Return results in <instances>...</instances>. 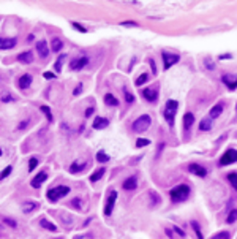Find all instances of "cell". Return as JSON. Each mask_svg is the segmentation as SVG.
<instances>
[{
	"mask_svg": "<svg viewBox=\"0 0 237 239\" xmlns=\"http://www.w3.org/2000/svg\"><path fill=\"white\" fill-rule=\"evenodd\" d=\"M62 47H63V41H62L60 38H54V40L51 41V49H52L54 52H60Z\"/></svg>",
	"mask_w": 237,
	"mask_h": 239,
	"instance_id": "25",
	"label": "cell"
},
{
	"mask_svg": "<svg viewBox=\"0 0 237 239\" xmlns=\"http://www.w3.org/2000/svg\"><path fill=\"white\" fill-rule=\"evenodd\" d=\"M174 231H176V233H177V234H179L180 237H185V236H186V233H185L183 230H180L179 227H176V225H174Z\"/></svg>",
	"mask_w": 237,
	"mask_h": 239,
	"instance_id": "46",
	"label": "cell"
},
{
	"mask_svg": "<svg viewBox=\"0 0 237 239\" xmlns=\"http://www.w3.org/2000/svg\"><path fill=\"white\" fill-rule=\"evenodd\" d=\"M11 171H13V166H7V168H5L2 173H0V181L5 179V177H8V176L11 174Z\"/></svg>",
	"mask_w": 237,
	"mask_h": 239,
	"instance_id": "39",
	"label": "cell"
},
{
	"mask_svg": "<svg viewBox=\"0 0 237 239\" xmlns=\"http://www.w3.org/2000/svg\"><path fill=\"white\" fill-rule=\"evenodd\" d=\"M221 112H223V103H221V102H218L217 105H213V106L210 108L209 116H210V119H217V117H220V116H221Z\"/></svg>",
	"mask_w": 237,
	"mask_h": 239,
	"instance_id": "16",
	"label": "cell"
},
{
	"mask_svg": "<svg viewBox=\"0 0 237 239\" xmlns=\"http://www.w3.org/2000/svg\"><path fill=\"white\" fill-rule=\"evenodd\" d=\"M228 181L234 187V190H237V173H229L228 174Z\"/></svg>",
	"mask_w": 237,
	"mask_h": 239,
	"instance_id": "33",
	"label": "cell"
},
{
	"mask_svg": "<svg viewBox=\"0 0 237 239\" xmlns=\"http://www.w3.org/2000/svg\"><path fill=\"white\" fill-rule=\"evenodd\" d=\"M191 228L195 230V234H196V237L198 239H204V236H202V231H201V227H199V223L196 222V220H191Z\"/></svg>",
	"mask_w": 237,
	"mask_h": 239,
	"instance_id": "29",
	"label": "cell"
},
{
	"mask_svg": "<svg viewBox=\"0 0 237 239\" xmlns=\"http://www.w3.org/2000/svg\"><path fill=\"white\" fill-rule=\"evenodd\" d=\"M14 98L11 97V95H3V97H2V102H5V103H8V102H13Z\"/></svg>",
	"mask_w": 237,
	"mask_h": 239,
	"instance_id": "50",
	"label": "cell"
},
{
	"mask_svg": "<svg viewBox=\"0 0 237 239\" xmlns=\"http://www.w3.org/2000/svg\"><path fill=\"white\" fill-rule=\"evenodd\" d=\"M188 197H190V187L185 185V184L176 185L174 188L169 190V198H171L172 203H182V201H185Z\"/></svg>",
	"mask_w": 237,
	"mask_h": 239,
	"instance_id": "1",
	"label": "cell"
},
{
	"mask_svg": "<svg viewBox=\"0 0 237 239\" xmlns=\"http://www.w3.org/2000/svg\"><path fill=\"white\" fill-rule=\"evenodd\" d=\"M220 59H221V60H225V59H232V56H231V54H221Z\"/></svg>",
	"mask_w": 237,
	"mask_h": 239,
	"instance_id": "51",
	"label": "cell"
},
{
	"mask_svg": "<svg viewBox=\"0 0 237 239\" xmlns=\"http://www.w3.org/2000/svg\"><path fill=\"white\" fill-rule=\"evenodd\" d=\"M35 49H36V54H38L41 59H46L47 56H49V47H47V41H46V40L36 41Z\"/></svg>",
	"mask_w": 237,
	"mask_h": 239,
	"instance_id": "10",
	"label": "cell"
},
{
	"mask_svg": "<svg viewBox=\"0 0 237 239\" xmlns=\"http://www.w3.org/2000/svg\"><path fill=\"white\" fill-rule=\"evenodd\" d=\"M195 124V114L193 112H185L183 116V128L185 130H190Z\"/></svg>",
	"mask_w": 237,
	"mask_h": 239,
	"instance_id": "18",
	"label": "cell"
},
{
	"mask_svg": "<svg viewBox=\"0 0 237 239\" xmlns=\"http://www.w3.org/2000/svg\"><path fill=\"white\" fill-rule=\"evenodd\" d=\"M0 155H2V149H0Z\"/></svg>",
	"mask_w": 237,
	"mask_h": 239,
	"instance_id": "54",
	"label": "cell"
},
{
	"mask_svg": "<svg viewBox=\"0 0 237 239\" xmlns=\"http://www.w3.org/2000/svg\"><path fill=\"white\" fill-rule=\"evenodd\" d=\"M85 166H87V163L85 162H82V163H79V162H73V163H71L70 165V173H81L84 168H85Z\"/></svg>",
	"mask_w": 237,
	"mask_h": 239,
	"instance_id": "21",
	"label": "cell"
},
{
	"mask_svg": "<svg viewBox=\"0 0 237 239\" xmlns=\"http://www.w3.org/2000/svg\"><path fill=\"white\" fill-rule=\"evenodd\" d=\"M104 173H106V170H104V168H98L97 171H95V173L90 176V181H92V182H97V181H100V179L103 177V174H104Z\"/></svg>",
	"mask_w": 237,
	"mask_h": 239,
	"instance_id": "28",
	"label": "cell"
},
{
	"mask_svg": "<svg viewBox=\"0 0 237 239\" xmlns=\"http://www.w3.org/2000/svg\"><path fill=\"white\" fill-rule=\"evenodd\" d=\"M68 193H70V187H66V185H59V187H54V188H51V190H47L46 197H47V200H49V201H57L59 198H63V197H66Z\"/></svg>",
	"mask_w": 237,
	"mask_h": 239,
	"instance_id": "4",
	"label": "cell"
},
{
	"mask_svg": "<svg viewBox=\"0 0 237 239\" xmlns=\"http://www.w3.org/2000/svg\"><path fill=\"white\" fill-rule=\"evenodd\" d=\"M36 206H38V203H35V201H26V203L22 204V212L24 214H29L33 209H36Z\"/></svg>",
	"mask_w": 237,
	"mask_h": 239,
	"instance_id": "24",
	"label": "cell"
},
{
	"mask_svg": "<svg viewBox=\"0 0 237 239\" xmlns=\"http://www.w3.org/2000/svg\"><path fill=\"white\" fill-rule=\"evenodd\" d=\"M71 206H75L76 209H82V203H81L79 198H75L73 201H71Z\"/></svg>",
	"mask_w": 237,
	"mask_h": 239,
	"instance_id": "44",
	"label": "cell"
},
{
	"mask_svg": "<svg viewBox=\"0 0 237 239\" xmlns=\"http://www.w3.org/2000/svg\"><path fill=\"white\" fill-rule=\"evenodd\" d=\"M17 44V40L16 38H0V49H13V47Z\"/></svg>",
	"mask_w": 237,
	"mask_h": 239,
	"instance_id": "14",
	"label": "cell"
},
{
	"mask_svg": "<svg viewBox=\"0 0 237 239\" xmlns=\"http://www.w3.org/2000/svg\"><path fill=\"white\" fill-rule=\"evenodd\" d=\"M3 223L10 225L11 228H16V227H17V223H16V222H14L13 219H8V217H5V219H3Z\"/></svg>",
	"mask_w": 237,
	"mask_h": 239,
	"instance_id": "43",
	"label": "cell"
},
{
	"mask_svg": "<svg viewBox=\"0 0 237 239\" xmlns=\"http://www.w3.org/2000/svg\"><path fill=\"white\" fill-rule=\"evenodd\" d=\"M186 170H188L190 173H191V174L199 176V177H206V176H207V170L204 168V166L198 165V163H190Z\"/></svg>",
	"mask_w": 237,
	"mask_h": 239,
	"instance_id": "11",
	"label": "cell"
},
{
	"mask_svg": "<svg viewBox=\"0 0 237 239\" xmlns=\"http://www.w3.org/2000/svg\"><path fill=\"white\" fill-rule=\"evenodd\" d=\"M199 130H201V132H209V130H212V119H210V117H204L202 121L199 122Z\"/></svg>",
	"mask_w": 237,
	"mask_h": 239,
	"instance_id": "22",
	"label": "cell"
},
{
	"mask_svg": "<svg viewBox=\"0 0 237 239\" xmlns=\"http://www.w3.org/2000/svg\"><path fill=\"white\" fill-rule=\"evenodd\" d=\"M204 63H206V68H207V70H215V68H217L215 62H213V60H210L209 57H207V59L204 60Z\"/></svg>",
	"mask_w": 237,
	"mask_h": 239,
	"instance_id": "40",
	"label": "cell"
},
{
	"mask_svg": "<svg viewBox=\"0 0 237 239\" xmlns=\"http://www.w3.org/2000/svg\"><path fill=\"white\" fill-rule=\"evenodd\" d=\"M87 62H89V57H87V56H81V57H76V59H73V60H71V63H70V68L73 70V71H79V70H82V68L87 65Z\"/></svg>",
	"mask_w": 237,
	"mask_h": 239,
	"instance_id": "9",
	"label": "cell"
},
{
	"mask_svg": "<svg viewBox=\"0 0 237 239\" xmlns=\"http://www.w3.org/2000/svg\"><path fill=\"white\" fill-rule=\"evenodd\" d=\"M237 220V209H232L229 214H228V217H226V222L228 223H234Z\"/></svg>",
	"mask_w": 237,
	"mask_h": 239,
	"instance_id": "34",
	"label": "cell"
},
{
	"mask_svg": "<svg viewBox=\"0 0 237 239\" xmlns=\"http://www.w3.org/2000/svg\"><path fill=\"white\" fill-rule=\"evenodd\" d=\"M40 109L46 114V117H47V121H49V122H52V114H51V109L49 108H47V106H44V105H41L40 106Z\"/></svg>",
	"mask_w": 237,
	"mask_h": 239,
	"instance_id": "37",
	"label": "cell"
},
{
	"mask_svg": "<svg viewBox=\"0 0 237 239\" xmlns=\"http://www.w3.org/2000/svg\"><path fill=\"white\" fill-rule=\"evenodd\" d=\"M235 162H237V151L235 149H228L220 158V166H228V165L235 163Z\"/></svg>",
	"mask_w": 237,
	"mask_h": 239,
	"instance_id": "6",
	"label": "cell"
},
{
	"mask_svg": "<svg viewBox=\"0 0 237 239\" xmlns=\"http://www.w3.org/2000/svg\"><path fill=\"white\" fill-rule=\"evenodd\" d=\"M17 60L22 62V63H32V62H33V52H32V51L21 52V54L17 56Z\"/></svg>",
	"mask_w": 237,
	"mask_h": 239,
	"instance_id": "20",
	"label": "cell"
},
{
	"mask_svg": "<svg viewBox=\"0 0 237 239\" xmlns=\"http://www.w3.org/2000/svg\"><path fill=\"white\" fill-rule=\"evenodd\" d=\"M44 181H47V174H46V171H40L33 179H32V182H30V185L33 187V188H40L41 185H43V182Z\"/></svg>",
	"mask_w": 237,
	"mask_h": 239,
	"instance_id": "13",
	"label": "cell"
},
{
	"mask_svg": "<svg viewBox=\"0 0 237 239\" xmlns=\"http://www.w3.org/2000/svg\"><path fill=\"white\" fill-rule=\"evenodd\" d=\"M149 63H150V68H152V73H153V75H157V73H158V70H157L155 60H153V59H149Z\"/></svg>",
	"mask_w": 237,
	"mask_h": 239,
	"instance_id": "45",
	"label": "cell"
},
{
	"mask_svg": "<svg viewBox=\"0 0 237 239\" xmlns=\"http://www.w3.org/2000/svg\"><path fill=\"white\" fill-rule=\"evenodd\" d=\"M2 231H3V228H2V225H0V234H2Z\"/></svg>",
	"mask_w": 237,
	"mask_h": 239,
	"instance_id": "53",
	"label": "cell"
},
{
	"mask_svg": "<svg viewBox=\"0 0 237 239\" xmlns=\"http://www.w3.org/2000/svg\"><path fill=\"white\" fill-rule=\"evenodd\" d=\"M82 92V84H78V87L73 90V95H76V97H78V95Z\"/></svg>",
	"mask_w": 237,
	"mask_h": 239,
	"instance_id": "49",
	"label": "cell"
},
{
	"mask_svg": "<svg viewBox=\"0 0 237 239\" xmlns=\"http://www.w3.org/2000/svg\"><path fill=\"white\" fill-rule=\"evenodd\" d=\"M221 82H223L229 90L237 89V76H232V75H223V76H221Z\"/></svg>",
	"mask_w": 237,
	"mask_h": 239,
	"instance_id": "12",
	"label": "cell"
},
{
	"mask_svg": "<svg viewBox=\"0 0 237 239\" xmlns=\"http://www.w3.org/2000/svg\"><path fill=\"white\" fill-rule=\"evenodd\" d=\"M142 97H144L149 103H155L158 100V89L157 87H147V89H142Z\"/></svg>",
	"mask_w": 237,
	"mask_h": 239,
	"instance_id": "7",
	"label": "cell"
},
{
	"mask_svg": "<svg viewBox=\"0 0 237 239\" xmlns=\"http://www.w3.org/2000/svg\"><path fill=\"white\" fill-rule=\"evenodd\" d=\"M123 97H125V102H127L128 105H131V103L134 102V97H133V93H131V92H130L127 87L123 89Z\"/></svg>",
	"mask_w": 237,
	"mask_h": 239,
	"instance_id": "32",
	"label": "cell"
},
{
	"mask_svg": "<svg viewBox=\"0 0 237 239\" xmlns=\"http://www.w3.org/2000/svg\"><path fill=\"white\" fill-rule=\"evenodd\" d=\"M150 79V76H149V73H142V75H139L138 78H136V81H134V84L136 86H142V84H146L147 81Z\"/></svg>",
	"mask_w": 237,
	"mask_h": 239,
	"instance_id": "30",
	"label": "cell"
},
{
	"mask_svg": "<svg viewBox=\"0 0 237 239\" xmlns=\"http://www.w3.org/2000/svg\"><path fill=\"white\" fill-rule=\"evenodd\" d=\"M36 166H38V158H35V157H32L30 160H29V171L32 173L35 168H36Z\"/></svg>",
	"mask_w": 237,
	"mask_h": 239,
	"instance_id": "38",
	"label": "cell"
},
{
	"mask_svg": "<svg viewBox=\"0 0 237 239\" xmlns=\"http://www.w3.org/2000/svg\"><path fill=\"white\" fill-rule=\"evenodd\" d=\"M65 57H66V54H62V56L56 60V65H54V70H56V71H60V70H62V65H63Z\"/></svg>",
	"mask_w": 237,
	"mask_h": 239,
	"instance_id": "35",
	"label": "cell"
},
{
	"mask_svg": "<svg viewBox=\"0 0 237 239\" xmlns=\"http://www.w3.org/2000/svg\"><path fill=\"white\" fill-rule=\"evenodd\" d=\"M161 59H163V67L164 70H169L174 63H177L180 60V56L179 54H171V52H161Z\"/></svg>",
	"mask_w": 237,
	"mask_h": 239,
	"instance_id": "5",
	"label": "cell"
},
{
	"mask_svg": "<svg viewBox=\"0 0 237 239\" xmlns=\"http://www.w3.org/2000/svg\"><path fill=\"white\" fill-rule=\"evenodd\" d=\"M43 76H44L46 79H54V78H56V75H54V73H51V71H44Z\"/></svg>",
	"mask_w": 237,
	"mask_h": 239,
	"instance_id": "47",
	"label": "cell"
},
{
	"mask_svg": "<svg viewBox=\"0 0 237 239\" xmlns=\"http://www.w3.org/2000/svg\"><path fill=\"white\" fill-rule=\"evenodd\" d=\"M122 187H123V190H134V188L138 187V179H136V176H130L128 179H125L123 184H122Z\"/></svg>",
	"mask_w": 237,
	"mask_h": 239,
	"instance_id": "17",
	"label": "cell"
},
{
	"mask_svg": "<svg viewBox=\"0 0 237 239\" xmlns=\"http://www.w3.org/2000/svg\"><path fill=\"white\" fill-rule=\"evenodd\" d=\"M150 144V139H146V138H139L136 141V147H146Z\"/></svg>",
	"mask_w": 237,
	"mask_h": 239,
	"instance_id": "36",
	"label": "cell"
},
{
	"mask_svg": "<svg viewBox=\"0 0 237 239\" xmlns=\"http://www.w3.org/2000/svg\"><path fill=\"white\" fill-rule=\"evenodd\" d=\"M92 114H93V108H89V109L85 111V117H90Z\"/></svg>",
	"mask_w": 237,
	"mask_h": 239,
	"instance_id": "52",
	"label": "cell"
},
{
	"mask_svg": "<svg viewBox=\"0 0 237 239\" xmlns=\"http://www.w3.org/2000/svg\"><path fill=\"white\" fill-rule=\"evenodd\" d=\"M40 225H41L44 230L51 231V233H56V231H57V227H56L54 223H51L49 220H46V219H40Z\"/></svg>",
	"mask_w": 237,
	"mask_h": 239,
	"instance_id": "23",
	"label": "cell"
},
{
	"mask_svg": "<svg viewBox=\"0 0 237 239\" xmlns=\"http://www.w3.org/2000/svg\"><path fill=\"white\" fill-rule=\"evenodd\" d=\"M30 84H32V75L26 73V75H22V76L19 78V87H21V89H29Z\"/></svg>",
	"mask_w": 237,
	"mask_h": 239,
	"instance_id": "19",
	"label": "cell"
},
{
	"mask_svg": "<svg viewBox=\"0 0 237 239\" xmlns=\"http://www.w3.org/2000/svg\"><path fill=\"white\" fill-rule=\"evenodd\" d=\"M210 239H231V233L229 231H220L217 234H213Z\"/></svg>",
	"mask_w": 237,
	"mask_h": 239,
	"instance_id": "31",
	"label": "cell"
},
{
	"mask_svg": "<svg viewBox=\"0 0 237 239\" xmlns=\"http://www.w3.org/2000/svg\"><path fill=\"white\" fill-rule=\"evenodd\" d=\"M235 111H237V106H235Z\"/></svg>",
	"mask_w": 237,
	"mask_h": 239,
	"instance_id": "55",
	"label": "cell"
},
{
	"mask_svg": "<svg viewBox=\"0 0 237 239\" xmlns=\"http://www.w3.org/2000/svg\"><path fill=\"white\" fill-rule=\"evenodd\" d=\"M104 103H106L108 106H117V105H119V100L114 97L112 93H106V95H104Z\"/></svg>",
	"mask_w": 237,
	"mask_h": 239,
	"instance_id": "26",
	"label": "cell"
},
{
	"mask_svg": "<svg viewBox=\"0 0 237 239\" xmlns=\"http://www.w3.org/2000/svg\"><path fill=\"white\" fill-rule=\"evenodd\" d=\"M95 158H97V162H100V163H106V162L111 160V157H109L104 151H98L97 155H95Z\"/></svg>",
	"mask_w": 237,
	"mask_h": 239,
	"instance_id": "27",
	"label": "cell"
},
{
	"mask_svg": "<svg viewBox=\"0 0 237 239\" xmlns=\"http://www.w3.org/2000/svg\"><path fill=\"white\" fill-rule=\"evenodd\" d=\"M108 125H109V121L106 117H95V121H93V124H92V127L95 128V130H103V128H108Z\"/></svg>",
	"mask_w": 237,
	"mask_h": 239,
	"instance_id": "15",
	"label": "cell"
},
{
	"mask_svg": "<svg viewBox=\"0 0 237 239\" xmlns=\"http://www.w3.org/2000/svg\"><path fill=\"white\" fill-rule=\"evenodd\" d=\"M115 201H117V192L115 190H112L111 192V195L108 197V200H106V206H104V216H111L112 214V211H114V206H115Z\"/></svg>",
	"mask_w": 237,
	"mask_h": 239,
	"instance_id": "8",
	"label": "cell"
},
{
	"mask_svg": "<svg viewBox=\"0 0 237 239\" xmlns=\"http://www.w3.org/2000/svg\"><path fill=\"white\" fill-rule=\"evenodd\" d=\"M71 26H73L76 30H79L81 33H85V32H87V29H85L84 26H81V24H78V22H75V21H71Z\"/></svg>",
	"mask_w": 237,
	"mask_h": 239,
	"instance_id": "41",
	"label": "cell"
},
{
	"mask_svg": "<svg viewBox=\"0 0 237 239\" xmlns=\"http://www.w3.org/2000/svg\"><path fill=\"white\" fill-rule=\"evenodd\" d=\"M120 26H123V27H138L139 24L134 22V21H123V22H120Z\"/></svg>",
	"mask_w": 237,
	"mask_h": 239,
	"instance_id": "42",
	"label": "cell"
},
{
	"mask_svg": "<svg viewBox=\"0 0 237 239\" xmlns=\"http://www.w3.org/2000/svg\"><path fill=\"white\" fill-rule=\"evenodd\" d=\"M29 125V119H26V121H24V122H21L19 125H17V130H24V128H26Z\"/></svg>",
	"mask_w": 237,
	"mask_h": 239,
	"instance_id": "48",
	"label": "cell"
},
{
	"mask_svg": "<svg viewBox=\"0 0 237 239\" xmlns=\"http://www.w3.org/2000/svg\"><path fill=\"white\" fill-rule=\"evenodd\" d=\"M177 108H179V103L176 100H168V102H166V105H164L163 117H164V121L168 122L169 127H174V117H176Z\"/></svg>",
	"mask_w": 237,
	"mask_h": 239,
	"instance_id": "2",
	"label": "cell"
},
{
	"mask_svg": "<svg viewBox=\"0 0 237 239\" xmlns=\"http://www.w3.org/2000/svg\"><path fill=\"white\" fill-rule=\"evenodd\" d=\"M152 125V117L149 116V114H142V116H139L136 121L133 122V125H131V128H133V132H136V133H141V132H146V130H149V127Z\"/></svg>",
	"mask_w": 237,
	"mask_h": 239,
	"instance_id": "3",
	"label": "cell"
}]
</instances>
